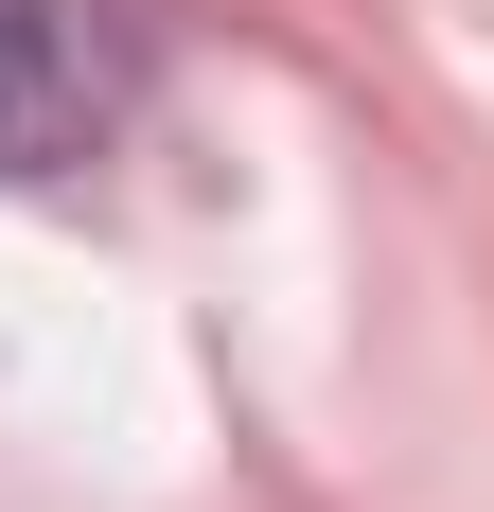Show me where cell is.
<instances>
[{"instance_id":"cell-1","label":"cell","mask_w":494,"mask_h":512,"mask_svg":"<svg viewBox=\"0 0 494 512\" xmlns=\"http://www.w3.org/2000/svg\"><path fill=\"white\" fill-rule=\"evenodd\" d=\"M142 106L124 0H0V177H89Z\"/></svg>"}]
</instances>
